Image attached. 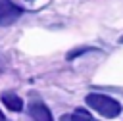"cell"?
<instances>
[{
  "label": "cell",
  "mask_w": 123,
  "mask_h": 121,
  "mask_svg": "<svg viewBox=\"0 0 123 121\" xmlns=\"http://www.w3.org/2000/svg\"><path fill=\"white\" fill-rule=\"evenodd\" d=\"M86 106L90 109H94L96 113L104 115V117H117L121 113V104L117 100H113L111 96H106V94H100V92H92V94H86L85 98Z\"/></svg>",
  "instance_id": "6da1fadb"
},
{
  "label": "cell",
  "mask_w": 123,
  "mask_h": 121,
  "mask_svg": "<svg viewBox=\"0 0 123 121\" xmlns=\"http://www.w3.org/2000/svg\"><path fill=\"white\" fill-rule=\"evenodd\" d=\"M23 10L10 0H0V27H8L21 17Z\"/></svg>",
  "instance_id": "7a4b0ae2"
},
{
  "label": "cell",
  "mask_w": 123,
  "mask_h": 121,
  "mask_svg": "<svg viewBox=\"0 0 123 121\" xmlns=\"http://www.w3.org/2000/svg\"><path fill=\"white\" fill-rule=\"evenodd\" d=\"M29 113L35 121H54L50 109L46 108V104H42L40 100H33L29 104Z\"/></svg>",
  "instance_id": "3957f363"
},
{
  "label": "cell",
  "mask_w": 123,
  "mask_h": 121,
  "mask_svg": "<svg viewBox=\"0 0 123 121\" xmlns=\"http://www.w3.org/2000/svg\"><path fill=\"white\" fill-rule=\"evenodd\" d=\"M2 102L10 111H21L23 109V100L15 92H4L2 94Z\"/></svg>",
  "instance_id": "277c9868"
},
{
  "label": "cell",
  "mask_w": 123,
  "mask_h": 121,
  "mask_svg": "<svg viewBox=\"0 0 123 121\" xmlns=\"http://www.w3.org/2000/svg\"><path fill=\"white\" fill-rule=\"evenodd\" d=\"M62 121H94V117H92L86 109L77 108L75 111H71V113L63 115V117H62Z\"/></svg>",
  "instance_id": "5b68a950"
},
{
  "label": "cell",
  "mask_w": 123,
  "mask_h": 121,
  "mask_svg": "<svg viewBox=\"0 0 123 121\" xmlns=\"http://www.w3.org/2000/svg\"><path fill=\"white\" fill-rule=\"evenodd\" d=\"M0 121H6V117H4V113L0 111Z\"/></svg>",
  "instance_id": "8992f818"
},
{
  "label": "cell",
  "mask_w": 123,
  "mask_h": 121,
  "mask_svg": "<svg viewBox=\"0 0 123 121\" xmlns=\"http://www.w3.org/2000/svg\"><path fill=\"white\" fill-rule=\"evenodd\" d=\"M0 71H2V60H0Z\"/></svg>",
  "instance_id": "52a82bcc"
},
{
  "label": "cell",
  "mask_w": 123,
  "mask_h": 121,
  "mask_svg": "<svg viewBox=\"0 0 123 121\" xmlns=\"http://www.w3.org/2000/svg\"><path fill=\"white\" fill-rule=\"evenodd\" d=\"M119 42H121V44H123V36H121V38H119Z\"/></svg>",
  "instance_id": "ba28073f"
}]
</instances>
